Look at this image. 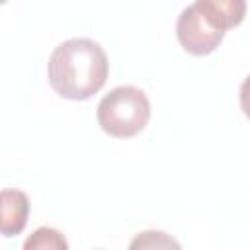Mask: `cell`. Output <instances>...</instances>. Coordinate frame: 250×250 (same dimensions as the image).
<instances>
[{"instance_id": "1", "label": "cell", "mask_w": 250, "mask_h": 250, "mask_svg": "<svg viewBox=\"0 0 250 250\" xmlns=\"http://www.w3.org/2000/svg\"><path fill=\"white\" fill-rule=\"evenodd\" d=\"M107 55L88 37H72L57 45L49 59V84L66 100H88L107 80Z\"/></svg>"}, {"instance_id": "2", "label": "cell", "mask_w": 250, "mask_h": 250, "mask_svg": "<svg viewBox=\"0 0 250 250\" xmlns=\"http://www.w3.org/2000/svg\"><path fill=\"white\" fill-rule=\"evenodd\" d=\"M244 0H195L176 20L178 41L191 55H209L219 47L225 31L244 20Z\"/></svg>"}, {"instance_id": "3", "label": "cell", "mask_w": 250, "mask_h": 250, "mask_svg": "<svg viewBox=\"0 0 250 250\" xmlns=\"http://www.w3.org/2000/svg\"><path fill=\"white\" fill-rule=\"evenodd\" d=\"M100 127L117 139L141 133L150 119V102L137 86H117L109 90L98 104Z\"/></svg>"}, {"instance_id": "7", "label": "cell", "mask_w": 250, "mask_h": 250, "mask_svg": "<svg viewBox=\"0 0 250 250\" xmlns=\"http://www.w3.org/2000/svg\"><path fill=\"white\" fill-rule=\"evenodd\" d=\"M240 107H242L244 115L250 119V74L240 84Z\"/></svg>"}, {"instance_id": "6", "label": "cell", "mask_w": 250, "mask_h": 250, "mask_svg": "<svg viewBox=\"0 0 250 250\" xmlns=\"http://www.w3.org/2000/svg\"><path fill=\"white\" fill-rule=\"evenodd\" d=\"M129 250H182L180 242L164 230H143L133 236Z\"/></svg>"}, {"instance_id": "5", "label": "cell", "mask_w": 250, "mask_h": 250, "mask_svg": "<svg viewBox=\"0 0 250 250\" xmlns=\"http://www.w3.org/2000/svg\"><path fill=\"white\" fill-rule=\"evenodd\" d=\"M21 250H68V242L61 230L39 227L25 238Z\"/></svg>"}, {"instance_id": "4", "label": "cell", "mask_w": 250, "mask_h": 250, "mask_svg": "<svg viewBox=\"0 0 250 250\" xmlns=\"http://www.w3.org/2000/svg\"><path fill=\"white\" fill-rule=\"evenodd\" d=\"M0 229L4 236H16L25 229L29 199L21 189H2L0 193Z\"/></svg>"}]
</instances>
